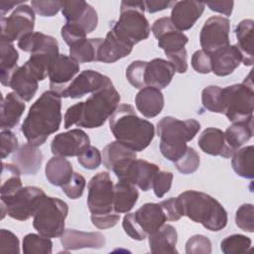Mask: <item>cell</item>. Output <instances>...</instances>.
I'll list each match as a JSON object with an SVG mask.
<instances>
[{
  "label": "cell",
  "instance_id": "1",
  "mask_svg": "<svg viewBox=\"0 0 254 254\" xmlns=\"http://www.w3.org/2000/svg\"><path fill=\"white\" fill-rule=\"evenodd\" d=\"M61 98L57 92L49 90L32 104L21 126V132L29 144L40 147L59 130L62 122Z\"/></svg>",
  "mask_w": 254,
  "mask_h": 254
},
{
  "label": "cell",
  "instance_id": "2",
  "mask_svg": "<svg viewBox=\"0 0 254 254\" xmlns=\"http://www.w3.org/2000/svg\"><path fill=\"white\" fill-rule=\"evenodd\" d=\"M109 127L116 141L136 152L146 149L155 135L154 125L140 118L130 104L118 105L109 117Z\"/></svg>",
  "mask_w": 254,
  "mask_h": 254
},
{
  "label": "cell",
  "instance_id": "3",
  "mask_svg": "<svg viewBox=\"0 0 254 254\" xmlns=\"http://www.w3.org/2000/svg\"><path fill=\"white\" fill-rule=\"evenodd\" d=\"M183 216L200 223L210 231H219L227 224V212L222 204L209 194L186 190L177 196Z\"/></svg>",
  "mask_w": 254,
  "mask_h": 254
},
{
  "label": "cell",
  "instance_id": "4",
  "mask_svg": "<svg viewBox=\"0 0 254 254\" xmlns=\"http://www.w3.org/2000/svg\"><path fill=\"white\" fill-rule=\"evenodd\" d=\"M199 129L200 124L194 119L179 120L172 116L163 117L157 124L162 155L171 162L178 161L189 147L187 142L192 140Z\"/></svg>",
  "mask_w": 254,
  "mask_h": 254
},
{
  "label": "cell",
  "instance_id": "5",
  "mask_svg": "<svg viewBox=\"0 0 254 254\" xmlns=\"http://www.w3.org/2000/svg\"><path fill=\"white\" fill-rule=\"evenodd\" d=\"M18 47L24 52L31 53V57L25 64L38 80H44L60 55L58 41L43 33L32 32L18 41Z\"/></svg>",
  "mask_w": 254,
  "mask_h": 254
},
{
  "label": "cell",
  "instance_id": "6",
  "mask_svg": "<svg viewBox=\"0 0 254 254\" xmlns=\"http://www.w3.org/2000/svg\"><path fill=\"white\" fill-rule=\"evenodd\" d=\"M120 94L112 81L93 92L85 101L77 102L79 118L76 126L88 129L102 126L118 107Z\"/></svg>",
  "mask_w": 254,
  "mask_h": 254
},
{
  "label": "cell",
  "instance_id": "7",
  "mask_svg": "<svg viewBox=\"0 0 254 254\" xmlns=\"http://www.w3.org/2000/svg\"><path fill=\"white\" fill-rule=\"evenodd\" d=\"M254 90L251 73L242 83L221 88V113L229 121L239 122L253 119Z\"/></svg>",
  "mask_w": 254,
  "mask_h": 254
},
{
  "label": "cell",
  "instance_id": "8",
  "mask_svg": "<svg viewBox=\"0 0 254 254\" xmlns=\"http://www.w3.org/2000/svg\"><path fill=\"white\" fill-rule=\"evenodd\" d=\"M144 12V1H122L119 19L111 29L133 46L146 40L151 28Z\"/></svg>",
  "mask_w": 254,
  "mask_h": 254
},
{
  "label": "cell",
  "instance_id": "9",
  "mask_svg": "<svg viewBox=\"0 0 254 254\" xmlns=\"http://www.w3.org/2000/svg\"><path fill=\"white\" fill-rule=\"evenodd\" d=\"M166 221L167 217L161 204L148 202L140 206L135 212L127 213L123 217L122 226L128 236L134 240L142 241Z\"/></svg>",
  "mask_w": 254,
  "mask_h": 254
},
{
  "label": "cell",
  "instance_id": "10",
  "mask_svg": "<svg viewBox=\"0 0 254 254\" xmlns=\"http://www.w3.org/2000/svg\"><path fill=\"white\" fill-rule=\"evenodd\" d=\"M45 191L37 187H24L14 194L1 196V218L6 214L25 221L34 216L46 198Z\"/></svg>",
  "mask_w": 254,
  "mask_h": 254
},
{
  "label": "cell",
  "instance_id": "11",
  "mask_svg": "<svg viewBox=\"0 0 254 254\" xmlns=\"http://www.w3.org/2000/svg\"><path fill=\"white\" fill-rule=\"evenodd\" d=\"M68 205L58 197L46 196L34 215L33 226L39 234L48 237H61L64 231V220Z\"/></svg>",
  "mask_w": 254,
  "mask_h": 254
},
{
  "label": "cell",
  "instance_id": "12",
  "mask_svg": "<svg viewBox=\"0 0 254 254\" xmlns=\"http://www.w3.org/2000/svg\"><path fill=\"white\" fill-rule=\"evenodd\" d=\"M87 206L91 215H101L115 211L113 208L114 186L107 172L93 176L87 186Z\"/></svg>",
  "mask_w": 254,
  "mask_h": 254
},
{
  "label": "cell",
  "instance_id": "13",
  "mask_svg": "<svg viewBox=\"0 0 254 254\" xmlns=\"http://www.w3.org/2000/svg\"><path fill=\"white\" fill-rule=\"evenodd\" d=\"M159 171L157 165L140 159L125 161L112 170L118 181L137 186L143 191L152 188L153 180Z\"/></svg>",
  "mask_w": 254,
  "mask_h": 254
},
{
  "label": "cell",
  "instance_id": "14",
  "mask_svg": "<svg viewBox=\"0 0 254 254\" xmlns=\"http://www.w3.org/2000/svg\"><path fill=\"white\" fill-rule=\"evenodd\" d=\"M35 27V11L26 4L16 7L9 17H1V40L12 43L32 33Z\"/></svg>",
  "mask_w": 254,
  "mask_h": 254
},
{
  "label": "cell",
  "instance_id": "15",
  "mask_svg": "<svg viewBox=\"0 0 254 254\" xmlns=\"http://www.w3.org/2000/svg\"><path fill=\"white\" fill-rule=\"evenodd\" d=\"M229 30L230 22L227 18L222 16L208 18L199 34V43L202 51L210 55L229 46Z\"/></svg>",
  "mask_w": 254,
  "mask_h": 254
},
{
  "label": "cell",
  "instance_id": "16",
  "mask_svg": "<svg viewBox=\"0 0 254 254\" xmlns=\"http://www.w3.org/2000/svg\"><path fill=\"white\" fill-rule=\"evenodd\" d=\"M61 10L66 20V23L78 26L86 34L93 32L97 27V13L94 8L85 1H62Z\"/></svg>",
  "mask_w": 254,
  "mask_h": 254
},
{
  "label": "cell",
  "instance_id": "17",
  "mask_svg": "<svg viewBox=\"0 0 254 254\" xmlns=\"http://www.w3.org/2000/svg\"><path fill=\"white\" fill-rule=\"evenodd\" d=\"M152 33L158 39L159 48L164 50L166 55L185 49L189 42V38L174 26L169 17L157 19L153 23Z\"/></svg>",
  "mask_w": 254,
  "mask_h": 254
},
{
  "label": "cell",
  "instance_id": "18",
  "mask_svg": "<svg viewBox=\"0 0 254 254\" xmlns=\"http://www.w3.org/2000/svg\"><path fill=\"white\" fill-rule=\"evenodd\" d=\"M111 82L110 78L92 69L81 71L60 94L61 97L79 98L87 93H93Z\"/></svg>",
  "mask_w": 254,
  "mask_h": 254
},
{
  "label": "cell",
  "instance_id": "19",
  "mask_svg": "<svg viewBox=\"0 0 254 254\" xmlns=\"http://www.w3.org/2000/svg\"><path fill=\"white\" fill-rule=\"evenodd\" d=\"M89 145L90 139L83 130L72 129L56 135L52 140L51 150L54 156L74 157L78 156Z\"/></svg>",
  "mask_w": 254,
  "mask_h": 254
},
{
  "label": "cell",
  "instance_id": "20",
  "mask_svg": "<svg viewBox=\"0 0 254 254\" xmlns=\"http://www.w3.org/2000/svg\"><path fill=\"white\" fill-rule=\"evenodd\" d=\"M78 71L79 64L74 59L65 55H59L49 72L51 90L60 95Z\"/></svg>",
  "mask_w": 254,
  "mask_h": 254
},
{
  "label": "cell",
  "instance_id": "21",
  "mask_svg": "<svg viewBox=\"0 0 254 254\" xmlns=\"http://www.w3.org/2000/svg\"><path fill=\"white\" fill-rule=\"evenodd\" d=\"M205 3L198 1H176L172 7L171 21L180 31L190 30L200 18Z\"/></svg>",
  "mask_w": 254,
  "mask_h": 254
},
{
  "label": "cell",
  "instance_id": "22",
  "mask_svg": "<svg viewBox=\"0 0 254 254\" xmlns=\"http://www.w3.org/2000/svg\"><path fill=\"white\" fill-rule=\"evenodd\" d=\"M61 243L66 250H78L82 248L100 249L105 246L106 240L100 232H84L75 229H64L61 235Z\"/></svg>",
  "mask_w": 254,
  "mask_h": 254
},
{
  "label": "cell",
  "instance_id": "23",
  "mask_svg": "<svg viewBox=\"0 0 254 254\" xmlns=\"http://www.w3.org/2000/svg\"><path fill=\"white\" fill-rule=\"evenodd\" d=\"M133 45L117 35L112 29L106 34L98 50V62L115 63L127 57L133 50Z\"/></svg>",
  "mask_w": 254,
  "mask_h": 254
},
{
  "label": "cell",
  "instance_id": "24",
  "mask_svg": "<svg viewBox=\"0 0 254 254\" xmlns=\"http://www.w3.org/2000/svg\"><path fill=\"white\" fill-rule=\"evenodd\" d=\"M175 72L176 69L169 61L154 59L147 62L144 72L145 85L163 89L170 84Z\"/></svg>",
  "mask_w": 254,
  "mask_h": 254
},
{
  "label": "cell",
  "instance_id": "25",
  "mask_svg": "<svg viewBox=\"0 0 254 254\" xmlns=\"http://www.w3.org/2000/svg\"><path fill=\"white\" fill-rule=\"evenodd\" d=\"M211 71L218 76L231 74L242 63V56L235 45H229L210 54Z\"/></svg>",
  "mask_w": 254,
  "mask_h": 254
},
{
  "label": "cell",
  "instance_id": "26",
  "mask_svg": "<svg viewBox=\"0 0 254 254\" xmlns=\"http://www.w3.org/2000/svg\"><path fill=\"white\" fill-rule=\"evenodd\" d=\"M198 147L204 153L211 156L230 158L234 151L227 145L224 132L218 128L209 127L202 131L197 141Z\"/></svg>",
  "mask_w": 254,
  "mask_h": 254
},
{
  "label": "cell",
  "instance_id": "27",
  "mask_svg": "<svg viewBox=\"0 0 254 254\" xmlns=\"http://www.w3.org/2000/svg\"><path fill=\"white\" fill-rule=\"evenodd\" d=\"M138 111L147 118L156 117L164 108L165 99L162 91L156 87L146 86L135 96Z\"/></svg>",
  "mask_w": 254,
  "mask_h": 254
},
{
  "label": "cell",
  "instance_id": "28",
  "mask_svg": "<svg viewBox=\"0 0 254 254\" xmlns=\"http://www.w3.org/2000/svg\"><path fill=\"white\" fill-rule=\"evenodd\" d=\"M38 78L24 64L13 72L9 87L16 92L24 101H30L38 90Z\"/></svg>",
  "mask_w": 254,
  "mask_h": 254
},
{
  "label": "cell",
  "instance_id": "29",
  "mask_svg": "<svg viewBox=\"0 0 254 254\" xmlns=\"http://www.w3.org/2000/svg\"><path fill=\"white\" fill-rule=\"evenodd\" d=\"M25 108V101L16 92L7 93L1 103V129L9 130L17 126Z\"/></svg>",
  "mask_w": 254,
  "mask_h": 254
},
{
  "label": "cell",
  "instance_id": "30",
  "mask_svg": "<svg viewBox=\"0 0 254 254\" xmlns=\"http://www.w3.org/2000/svg\"><path fill=\"white\" fill-rule=\"evenodd\" d=\"M13 164L24 175H35L41 168L43 154L38 147L29 143L20 146L13 155Z\"/></svg>",
  "mask_w": 254,
  "mask_h": 254
},
{
  "label": "cell",
  "instance_id": "31",
  "mask_svg": "<svg viewBox=\"0 0 254 254\" xmlns=\"http://www.w3.org/2000/svg\"><path fill=\"white\" fill-rule=\"evenodd\" d=\"M152 253H178L176 249L178 233L171 224H163L159 229L148 235Z\"/></svg>",
  "mask_w": 254,
  "mask_h": 254
},
{
  "label": "cell",
  "instance_id": "32",
  "mask_svg": "<svg viewBox=\"0 0 254 254\" xmlns=\"http://www.w3.org/2000/svg\"><path fill=\"white\" fill-rule=\"evenodd\" d=\"M253 28L254 22L251 19L242 20L235 28L237 45H235L242 56V63L245 65H252L253 58Z\"/></svg>",
  "mask_w": 254,
  "mask_h": 254
},
{
  "label": "cell",
  "instance_id": "33",
  "mask_svg": "<svg viewBox=\"0 0 254 254\" xmlns=\"http://www.w3.org/2000/svg\"><path fill=\"white\" fill-rule=\"evenodd\" d=\"M45 174L51 185L62 187L70 180L73 171L70 162L65 157L54 156L48 161Z\"/></svg>",
  "mask_w": 254,
  "mask_h": 254
},
{
  "label": "cell",
  "instance_id": "34",
  "mask_svg": "<svg viewBox=\"0 0 254 254\" xmlns=\"http://www.w3.org/2000/svg\"><path fill=\"white\" fill-rule=\"evenodd\" d=\"M138 197L139 192L134 185L118 181L114 186L113 208L118 213H127L136 204Z\"/></svg>",
  "mask_w": 254,
  "mask_h": 254
},
{
  "label": "cell",
  "instance_id": "35",
  "mask_svg": "<svg viewBox=\"0 0 254 254\" xmlns=\"http://www.w3.org/2000/svg\"><path fill=\"white\" fill-rule=\"evenodd\" d=\"M136 151L127 147L119 141H114L106 145L102 152V161L107 170L112 171L121 163L136 159Z\"/></svg>",
  "mask_w": 254,
  "mask_h": 254
},
{
  "label": "cell",
  "instance_id": "36",
  "mask_svg": "<svg viewBox=\"0 0 254 254\" xmlns=\"http://www.w3.org/2000/svg\"><path fill=\"white\" fill-rule=\"evenodd\" d=\"M253 135V119L234 122L224 132L227 145L235 152L251 139Z\"/></svg>",
  "mask_w": 254,
  "mask_h": 254
},
{
  "label": "cell",
  "instance_id": "37",
  "mask_svg": "<svg viewBox=\"0 0 254 254\" xmlns=\"http://www.w3.org/2000/svg\"><path fill=\"white\" fill-rule=\"evenodd\" d=\"M103 39H84L69 47V57L77 63L98 62V50Z\"/></svg>",
  "mask_w": 254,
  "mask_h": 254
},
{
  "label": "cell",
  "instance_id": "38",
  "mask_svg": "<svg viewBox=\"0 0 254 254\" xmlns=\"http://www.w3.org/2000/svg\"><path fill=\"white\" fill-rule=\"evenodd\" d=\"M19 54L12 43L1 40L0 80L4 86H9L13 72L16 70Z\"/></svg>",
  "mask_w": 254,
  "mask_h": 254
},
{
  "label": "cell",
  "instance_id": "39",
  "mask_svg": "<svg viewBox=\"0 0 254 254\" xmlns=\"http://www.w3.org/2000/svg\"><path fill=\"white\" fill-rule=\"evenodd\" d=\"M253 146L239 148L234 152L231 159L233 171L240 177L245 179H253Z\"/></svg>",
  "mask_w": 254,
  "mask_h": 254
},
{
  "label": "cell",
  "instance_id": "40",
  "mask_svg": "<svg viewBox=\"0 0 254 254\" xmlns=\"http://www.w3.org/2000/svg\"><path fill=\"white\" fill-rule=\"evenodd\" d=\"M21 171L14 164L2 163L1 173V196H8L14 194L20 189H22Z\"/></svg>",
  "mask_w": 254,
  "mask_h": 254
},
{
  "label": "cell",
  "instance_id": "41",
  "mask_svg": "<svg viewBox=\"0 0 254 254\" xmlns=\"http://www.w3.org/2000/svg\"><path fill=\"white\" fill-rule=\"evenodd\" d=\"M53 242L41 234L30 233L23 239V252L25 254H51Z\"/></svg>",
  "mask_w": 254,
  "mask_h": 254
},
{
  "label": "cell",
  "instance_id": "42",
  "mask_svg": "<svg viewBox=\"0 0 254 254\" xmlns=\"http://www.w3.org/2000/svg\"><path fill=\"white\" fill-rule=\"evenodd\" d=\"M251 247V239L242 234H232L220 242V249L224 254L246 253Z\"/></svg>",
  "mask_w": 254,
  "mask_h": 254
},
{
  "label": "cell",
  "instance_id": "43",
  "mask_svg": "<svg viewBox=\"0 0 254 254\" xmlns=\"http://www.w3.org/2000/svg\"><path fill=\"white\" fill-rule=\"evenodd\" d=\"M201 103L205 109L215 113H221V87L209 85L201 92Z\"/></svg>",
  "mask_w": 254,
  "mask_h": 254
},
{
  "label": "cell",
  "instance_id": "44",
  "mask_svg": "<svg viewBox=\"0 0 254 254\" xmlns=\"http://www.w3.org/2000/svg\"><path fill=\"white\" fill-rule=\"evenodd\" d=\"M199 162V155L196 151L191 147H188L186 153L175 162V166L180 173L188 175L194 173L198 169Z\"/></svg>",
  "mask_w": 254,
  "mask_h": 254
},
{
  "label": "cell",
  "instance_id": "45",
  "mask_svg": "<svg viewBox=\"0 0 254 254\" xmlns=\"http://www.w3.org/2000/svg\"><path fill=\"white\" fill-rule=\"evenodd\" d=\"M236 225L247 232L254 230V208L251 203H244L239 206L235 213Z\"/></svg>",
  "mask_w": 254,
  "mask_h": 254
},
{
  "label": "cell",
  "instance_id": "46",
  "mask_svg": "<svg viewBox=\"0 0 254 254\" xmlns=\"http://www.w3.org/2000/svg\"><path fill=\"white\" fill-rule=\"evenodd\" d=\"M147 62L144 61H134L126 68V78L129 83L135 88L146 87L144 81V72Z\"/></svg>",
  "mask_w": 254,
  "mask_h": 254
},
{
  "label": "cell",
  "instance_id": "47",
  "mask_svg": "<svg viewBox=\"0 0 254 254\" xmlns=\"http://www.w3.org/2000/svg\"><path fill=\"white\" fill-rule=\"evenodd\" d=\"M77 162L84 169L95 170L100 166L102 157L97 148L89 145L77 156Z\"/></svg>",
  "mask_w": 254,
  "mask_h": 254
},
{
  "label": "cell",
  "instance_id": "48",
  "mask_svg": "<svg viewBox=\"0 0 254 254\" xmlns=\"http://www.w3.org/2000/svg\"><path fill=\"white\" fill-rule=\"evenodd\" d=\"M85 179L78 173H73L70 180L62 186L63 191L71 199L79 198L85 188Z\"/></svg>",
  "mask_w": 254,
  "mask_h": 254
},
{
  "label": "cell",
  "instance_id": "49",
  "mask_svg": "<svg viewBox=\"0 0 254 254\" xmlns=\"http://www.w3.org/2000/svg\"><path fill=\"white\" fill-rule=\"evenodd\" d=\"M186 252L188 254L211 253V242L204 235H201V234L193 235L186 243Z\"/></svg>",
  "mask_w": 254,
  "mask_h": 254
},
{
  "label": "cell",
  "instance_id": "50",
  "mask_svg": "<svg viewBox=\"0 0 254 254\" xmlns=\"http://www.w3.org/2000/svg\"><path fill=\"white\" fill-rule=\"evenodd\" d=\"M174 175L171 172L159 171L153 180V190L157 197H163L172 187Z\"/></svg>",
  "mask_w": 254,
  "mask_h": 254
},
{
  "label": "cell",
  "instance_id": "51",
  "mask_svg": "<svg viewBox=\"0 0 254 254\" xmlns=\"http://www.w3.org/2000/svg\"><path fill=\"white\" fill-rule=\"evenodd\" d=\"M19 239L18 237L7 229L0 230V253L19 254Z\"/></svg>",
  "mask_w": 254,
  "mask_h": 254
},
{
  "label": "cell",
  "instance_id": "52",
  "mask_svg": "<svg viewBox=\"0 0 254 254\" xmlns=\"http://www.w3.org/2000/svg\"><path fill=\"white\" fill-rule=\"evenodd\" d=\"M61 35L64 42L70 47L75 43L86 39V33L76 25L65 23L61 30Z\"/></svg>",
  "mask_w": 254,
  "mask_h": 254
},
{
  "label": "cell",
  "instance_id": "53",
  "mask_svg": "<svg viewBox=\"0 0 254 254\" xmlns=\"http://www.w3.org/2000/svg\"><path fill=\"white\" fill-rule=\"evenodd\" d=\"M33 10L43 17H53L62 9V1H39L31 2Z\"/></svg>",
  "mask_w": 254,
  "mask_h": 254
},
{
  "label": "cell",
  "instance_id": "54",
  "mask_svg": "<svg viewBox=\"0 0 254 254\" xmlns=\"http://www.w3.org/2000/svg\"><path fill=\"white\" fill-rule=\"evenodd\" d=\"M191 66L199 73H208L211 71L210 55L202 50L193 53L191 57Z\"/></svg>",
  "mask_w": 254,
  "mask_h": 254
},
{
  "label": "cell",
  "instance_id": "55",
  "mask_svg": "<svg viewBox=\"0 0 254 254\" xmlns=\"http://www.w3.org/2000/svg\"><path fill=\"white\" fill-rule=\"evenodd\" d=\"M1 157L5 159L18 149V139L10 130H2L1 134Z\"/></svg>",
  "mask_w": 254,
  "mask_h": 254
},
{
  "label": "cell",
  "instance_id": "56",
  "mask_svg": "<svg viewBox=\"0 0 254 254\" xmlns=\"http://www.w3.org/2000/svg\"><path fill=\"white\" fill-rule=\"evenodd\" d=\"M92 224L98 229H107L115 226L120 219V213L113 211L101 215H90Z\"/></svg>",
  "mask_w": 254,
  "mask_h": 254
},
{
  "label": "cell",
  "instance_id": "57",
  "mask_svg": "<svg viewBox=\"0 0 254 254\" xmlns=\"http://www.w3.org/2000/svg\"><path fill=\"white\" fill-rule=\"evenodd\" d=\"M160 204L166 214L167 220L177 221L183 216L177 197H170L166 200L161 201Z\"/></svg>",
  "mask_w": 254,
  "mask_h": 254
},
{
  "label": "cell",
  "instance_id": "58",
  "mask_svg": "<svg viewBox=\"0 0 254 254\" xmlns=\"http://www.w3.org/2000/svg\"><path fill=\"white\" fill-rule=\"evenodd\" d=\"M169 59V62L173 64L176 71L179 73H185L188 69V62H187V51L183 49L178 52L170 53L166 55Z\"/></svg>",
  "mask_w": 254,
  "mask_h": 254
},
{
  "label": "cell",
  "instance_id": "59",
  "mask_svg": "<svg viewBox=\"0 0 254 254\" xmlns=\"http://www.w3.org/2000/svg\"><path fill=\"white\" fill-rule=\"evenodd\" d=\"M206 5L211 11L224 14L225 16H230L232 13L234 2L233 1H213V2H207Z\"/></svg>",
  "mask_w": 254,
  "mask_h": 254
},
{
  "label": "cell",
  "instance_id": "60",
  "mask_svg": "<svg viewBox=\"0 0 254 254\" xmlns=\"http://www.w3.org/2000/svg\"><path fill=\"white\" fill-rule=\"evenodd\" d=\"M176 1H158V0H151V1H144L145 11L149 13H155L158 11H162L168 8H172Z\"/></svg>",
  "mask_w": 254,
  "mask_h": 254
},
{
  "label": "cell",
  "instance_id": "61",
  "mask_svg": "<svg viewBox=\"0 0 254 254\" xmlns=\"http://www.w3.org/2000/svg\"><path fill=\"white\" fill-rule=\"evenodd\" d=\"M21 4H24L23 1H10V0H1L0 1V11H1V17H4V15L10 11L14 6H19Z\"/></svg>",
  "mask_w": 254,
  "mask_h": 254
}]
</instances>
